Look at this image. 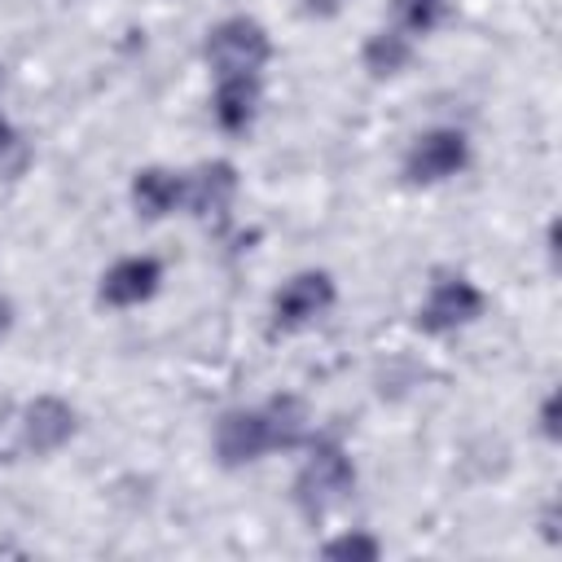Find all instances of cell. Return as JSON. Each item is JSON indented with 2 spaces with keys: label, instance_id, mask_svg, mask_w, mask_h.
I'll use <instances>...</instances> for the list:
<instances>
[{
  "label": "cell",
  "instance_id": "5",
  "mask_svg": "<svg viewBox=\"0 0 562 562\" xmlns=\"http://www.w3.org/2000/svg\"><path fill=\"white\" fill-rule=\"evenodd\" d=\"M334 303V281L329 272H299L290 277L277 299H272V329H299L312 316H321Z\"/></svg>",
  "mask_w": 562,
  "mask_h": 562
},
{
  "label": "cell",
  "instance_id": "8",
  "mask_svg": "<svg viewBox=\"0 0 562 562\" xmlns=\"http://www.w3.org/2000/svg\"><path fill=\"white\" fill-rule=\"evenodd\" d=\"M158 281H162L158 259H149V255L119 259V263L101 277V303H110V307H132V303L149 299V294L158 290Z\"/></svg>",
  "mask_w": 562,
  "mask_h": 562
},
{
  "label": "cell",
  "instance_id": "17",
  "mask_svg": "<svg viewBox=\"0 0 562 562\" xmlns=\"http://www.w3.org/2000/svg\"><path fill=\"white\" fill-rule=\"evenodd\" d=\"M9 325H13V303H9V299H0V338L9 334Z\"/></svg>",
  "mask_w": 562,
  "mask_h": 562
},
{
  "label": "cell",
  "instance_id": "4",
  "mask_svg": "<svg viewBox=\"0 0 562 562\" xmlns=\"http://www.w3.org/2000/svg\"><path fill=\"white\" fill-rule=\"evenodd\" d=\"M479 312H483V294H479L465 277H439V281L430 285V299H426L422 312H417V325H422L426 334H448V329L474 321Z\"/></svg>",
  "mask_w": 562,
  "mask_h": 562
},
{
  "label": "cell",
  "instance_id": "19",
  "mask_svg": "<svg viewBox=\"0 0 562 562\" xmlns=\"http://www.w3.org/2000/svg\"><path fill=\"white\" fill-rule=\"evenodd\" d=\"M0 83H4V70H0Z\"/></svg>",
  "mask_w": 562,
  "mask_h": 562
},
{
  "label": "cell",
  "instance_id": "12",
  "mask_svg": "<svg viewBox=\"0 0 562 562\" xmlns=\"http://www.w3.org/2000/svg\"><path fill=\"white\" fill-rule=\"evenodd\" d=\"M263 422H268V443L272 448H299L303 435H307V408H303L299 395H277L263 408Z\"/></svg>",
  "mask_w": 562,
  "mask_h": 562
},
{
  "label": "cell",
  "instance_id": "13",
  "mask_svg": "<svg viewBox=\"0 0 562 562\" xmlns=\"http://www.w3.org/2000/svg\"><path fill=\"white\" fill-rule=\"evenodd\" d=\"M408 57H413V48H408V40H404L400 31H378V35H369V44H364V70L378 75V79L404 70Z\"/></svg>",
  "mask_w": 562,
  "mask_h": 562
},
{
  "label": "cell",
  "instance_id": "2",
  "mask_svg": "<svg viewBox=\"0 0 562 562\" xmlns=\"http://www.w3.org/2000/svg\"><path fill=\"white\" fill-rule=\"evenodd\" d=\"M272 44L268 31L250 18H224L211 35H206V61L220 70V79L228 75H255L268 61Z\"/></svg>",
  "mask_w": 562,
  "mask_h": 562
},
{
  "label": "cell",
  "instance_id": "11",
  "mask_svg": "<svg viewBox=\"0 0 562 562\" xmlns=\"http://www.w3.org/2000/svg\"><path fill=\"white\" fill-rule=\"evenodd\" d=\"M180 193H184L180 176H176V171H162V167H145V171H136V180H132V202H136V211H140L145 220H162L167 211H176Z\"/></svg>",
  "mask_w": 562,
  "mask_h": 562
},
{
  "label": "cell",
  "instance_id": "7",
  "mask_svg": "<svg viewBox=\"0 0 562 562\" xmlns=\"http://www.w3.org/2000/svg\"><path fill=\"white\" fill-rule=\"evenodd\" d=\"M268 443V422L263 413H250V408H237V413H224L220 426H215V452L224 465H246L255 461Z\"/></svg>",
  "mask_w": 562,
  "mask_h": 562
},
{
  "label": "cell",
  "instance_id": "15",
  "mask_svg": "<svg viewBox=\"0 0 562 562\" xmlns=\"http://www.w3.org/2000/svg\"><path fill=\"white\" fill-rule=\"evenodd\" d=\"M378 553H382V549H378L373 536H338V540L325 544V558H334V562H342V558H364V562H373Z\"/></svg>",
  "mask_w": 562,
  "mask_h": 562
},
{
  "label": "cell",
  "instance_id": "9",
  "mask_svg": "<svg viewBox=\"0 0 562 562\" xmlns=\"http://www.w3.org/2000/svg\"><path fill=\"white\" fill-rule=\"evenodd\" d=\"M233 193H237V171H233V162H224V158L202 162V167L193 171V180H189V211H193L198 220H224Z\"/></svg>",
  "mask_w": 562,
  "mask_h": 562
},
{
  "label": "cell",
  "instance_id": "1",
  "mask_svg": "<svg viewBox=\"0 0 562 562\" xmlns=\"http://www.w3.org/2000/svg\"><path fill=\"white\" fill-rule=\"evenodd\" d=\"M351 483H356V470H351L347 452H342L338 443H316L312 457L303 461L299 479H294V505L303 509L307 522H316V518H325L334 505L347 501Z\"/></svg>",
  "mask_w": 562,
  "mask_h": 562
},
{
  "label": "cell",
  "instance_id": "18",
  "mask_svg": "<svg viewBox=\"0 0 562 562\" xmlns=\"http://www.w3.org/2000/svg\"><path fill=\"white\" fill-rule=\"evenodd\" d=\"M9 145H13V127H9V123H4V119H0V154H4V149H9Z\"/></svg>",
  "mask_w": 562,
  "mask_h": 562
},
{
  "label": "cell",
  "instance_id": "14",
  "mask_svg": "<svg viewBox=\"0 0 562 562\" xmlns=\"http://www.w3.org/2000/svg\"><path fill=\"white\" fill-rule=\"evenodd\" d=\"M391 9H395V18L408 26V31H430L439 18H443V0H391Z\"/></svg>",
  "mask_w": 562,
  "mask_h": 562
},
{
  "label": "cell",
  "instance_id": "16",
  "mask_svg": "<svg viewBox=\"0 0 562 562\" xmlns=\"http://www.w3.org/2000/svg\"><path fill=\"white\" fill-rule=\"evenodd\" d=\"M540 422H544V435H549V439H558V395H549V400H544Z\"/></svg>",
  "mask_w": 562,
  "mask_h": 562
},
{
  "label": "cell",
  "instance_id": "6",
  "mask_svg": "<svg viewBox=\"0 0 562 562\" xmlns=\"http://www.w3.org/2000/svg\"><path fill=\"white\" fill-rule=\"evenodd\" d=\"M70 435H75V413H70V404H61V400H53V395H40L35 404H26V413H22V443H26L35 457L57 452Z\"/></svg>",
  "mask_w": 562,
  "mask_h": 562
},
{
  "label": "cell",
  "instance_id": "3",
  "mask_svg": "<svg viewBox=\"0 0 562 562\" xmlns=\"http://www.w3.org/2000/svg\"><path fill=\"white\" fill-rule=\"evenodd\" d=\"M465 162V136L457 127H435L426 136L413 140V149L404 154V176L413 184H435L452 171H461Z\"/></svg>",
  "mask_w": 562,
  "mask_h": 562
},
{
  "label": "cell",
  "instance_id": "10",
  "mask_svg": "<svg viewBox=\"0 0 562 562\" xmlns=\"http://www.w3.org/2000/svg\"><path fill=\"white\" fill-rule=\"evenodd\" d=\"M211 105H215V123L224 132H246L255 119V105H259V88L250 75H228V79H220Z\"/></svg>",
  "mask_w": 562,
  "mask_h": 562
}]
</instances>
